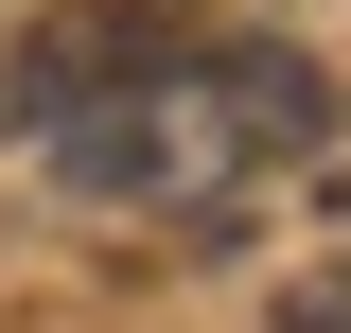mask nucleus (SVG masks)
Returning <instances> with one entry per match:
<instances>
[{"instance_id":"1","label":"nucleus","mask_w":351,"mask_h":333,"mask_svg":"<svg viewBox=\"0 0 351 333\" xmlns=\"http://www.w3.org/2000/svg\"><path fill=\"white\" fill-rule=\"evenodd\" d=\"M316 140H334L316 53H281V36H176L141 88L71 106L36 158L71 175L88 210H176V228H211V210H246L263 175H281V158H316Z\"/></svg>"},{"instance_id":"3","label":"nucleus","mask_w":351,"mask_h":333,"mask_svg":"<svg viewBox=\"0 0 351 333\" xmlns=\"http://www.w3.org/2000/svg\"><path fill=\"white\" fill-rule=\"evenodd\" d=\"M281 333H351V263H316V281L281 298Z\"/></svg>"},{"instance_id":"2","label":"nucleus","mask_w":351,"mask_h":333,"mask_svg":"<svg viewBox=\"0 0 351 333\" xmlns=\"http://www.w3.org/2000/svg\"><path fill=\"white\" fill-rule=\"evenodd\" d=\"M193 36L176 0H53V18H18V53H0V123L53 140L71 106H106V88H141L158 53Z\"/></svg>"}]
</instances>
